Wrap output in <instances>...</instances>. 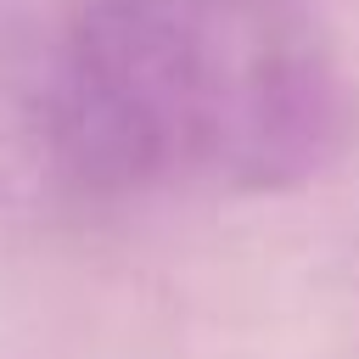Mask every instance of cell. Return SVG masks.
I'll list each match as a JSON object with an SVG mask.
<instances>
[{
  "mask_svg": "<svg viewBox=\"0 0 359 359\" xmlns=\"http://www.w3.org/2000/svg\"><path fill=\"white\" fill-rule=\"evenodd\" d=\"M45 140L95 196L280 191L331 163L342 84L292 0H84Z\"/></svg>",
  "mask_w": 359,
  "mask_h": 359,
  "instance_id": "cell-1",
  "label": "cell"
}]
</instances>
